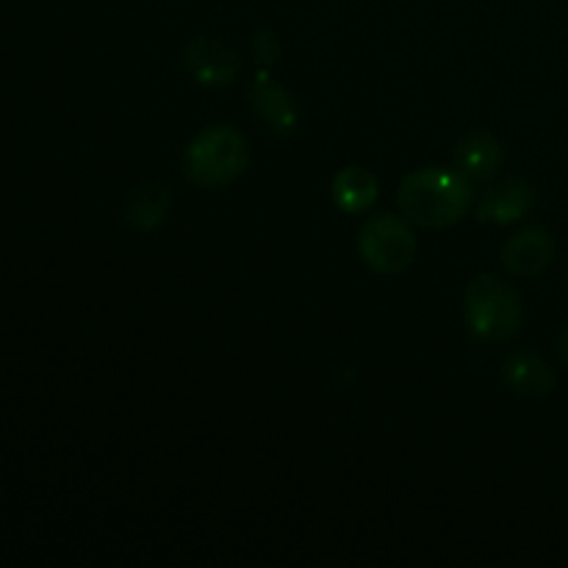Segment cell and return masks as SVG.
Listing matches in <instances>:
<instances>
[{
    "mask_svg": "<svg viewBox=\"0 0 568 568\" xmlns=\"http://www.w3.org/2000/svg\"><path fill=\"white\" fill-rule=\"evenodd\" d=\"M399 211L422 227H453L471 205V183L460 172L425 166L399 186Z\"/></svg>",
    "mask_w": 568,
    "mask_h": 568,
    "instance_id": "obj_1",
    "label": "cell"
},
{
    "mask_svg": "<svg viewBox=\"0 0 568 568\" xmlns=\"http://www.w3.org/2000/svg\"><path fill=\"white\" fill-rule=\"evenodd\" d=\"M247 164V136L231 125H211L186 148L183 175L197 189H222L236 181Z\"/></svg>",
    "mask_w": 568,
    "mask_h": 568,
    "instance_id": "obj_2",
    "label": "cell"
},
{
    "mask_svg": "<svg viewBox=\"0 0 568 568\" xmlns=\"http://www.w3.org/2000/svg\"><path fill=\"white\" fill-rule=\"evenodd\" d=\"M466 325L483 342H508L521 331V297L514 286L494 275H477L464 292Z\"/></svg>",
    "mask_w": 568,
    "mask_h": 568,
    "instance_id": "obj_3",
    "label": "cell"
},
{
    "mask_svg": "<svg viewBox=\"0 0 568 568\" xmlns=\"http://www.w3.org/2000/svg\"><path fill=\"white\" fill-rule=\"evenodd\" d=\"M358 247L372 270L381 272V275H399V272H405L414 264L419 242H416L408 222H403L394 214H381L372 216L361 227Z\"/></svg>",
    "mask_w": 568,
    "mask_h": 568,
    "instance_id": "obj_4",
    "label": "cell"
},
{
    "mask_svg": "<svg viewBox=\"0 0 568 568\" xmlns=\"http://www.w3.org/2000/svg\"><path fill=\"white\" fill-rule=\"evenodd\" d=\"M183 67L189 75L200 83V87H231L242 70V59H239L236 48L220 37H194L192 42L183 48Z\"/></svg>",
    "mask_w": 568,
    "mask_h": 568,
    "instance_id": "obj_5",
    "label": "cell"
},
{
    "mask_svg": "<svg viewBox=\"0 0 568 568\" xmlns=\"http://www.w3.org/2000/svg\"><path fill=\"white\" fill-rule=\"evenodd\" d=\"M250 109H253V114L270 131L281 133V136H288L300 125V105L294 100V94L286 87L272 81L266 72H258V78L253 81V89H250Z\"/></svg>",
    "mask_w": 568,
    "mask_h": 568,
    "instance_id": "obj_6",
    "label": "cell"
},
{
    "mask_svg": "<svg viewBox=\"0 0 568 568\" xmlns=\"http://www.w3.org/2000/svg\"><path fill=\"white\" fill-rule=\"evenodd\" d=\"M532 205H536V186L525 178H505L486 189L477 205V220L508 225V222L521 220Z\"/></svg>",
    "mask_w": 568,
    "mask_h": 568,
    "instance_id": "obj_7",
    "label": "cell"
},
{
    "mask_svg": "<svg viewBox=\"0 0 568 568\" xmlns=\"http://www.w3.org/2000/svg\"><path fill=\"white\" fill-rule=\"evenodd\" d=\"M555 242L544 227H525L503 247V266L514 277H538L552 264Z\"/></svg>",
    "mask_w": 568,
    "mask_h": 568,
    "instance_id": "obj_8",
    "label": "cell"
},
{
    "mask_svg": "<svg viewBox=\"0 0 568 568\" xmlns=\"http://www.w3.org/2000/svg\"><path fill=\"white\" fill-rule=\"evenodd\" d=\"M455 172L466 178L469 183H486L499 172L505 161L503 142L494 133L471 131L455 148Z\"/></svg>",
    "mask_w": 568,
    "mask_h": 568,
    "instance_id": "obj_9",
    "label": "cell"
},
{
    "mask_svg": "<svg viewBox=\"0 0 568 568\" xmlns=\"http://www.w3.org/2000/svg\"><path fill=\"white\" fill-rule=\"evenodd\" d=\"M503 381L510 392L521 394V397H549L558 386L552 366L538 353H527V349L505 361Z\"/></svg>",
    "mask_w": 568,
    "mask_h": 568,
    "instance_id": "obj_10",
    "label": "cell"
},
{
    "mask_svg": "<svg viewBox=\"0 0 568 568\" xmlns=\"http://www.w3.org/2000/svg\"><path fill=\"white\" fill-rule=\"evenodd\" d=\"M172 205V189L166 183H142L125 203V222L136 233H153L164 225Z\"/></svg>",
    "mask_w": 568,
    "mask_h": 568,
    "instance_id": "obj_11",
    "label": "cell"
},
{
    "mask_svg": "<svg viewBox=\"0 0 568 568\" xmlns=\"http://www.w3.org/2000/svg\"><path fill=\"white\" fill-rule=\"evenodd\" d=\"M377 178L372 175L366 166H344L336 178H333V203L347 214H361V211L372 209L377 200Z\"/></svg>",
    "mask_w": 568,
    "mask_h": 568,
    "instance_id": "obj_12",
    "label": "cell"
},
{
    "mask_svg": "<svg viewBox=\"0 0 568 568\" xmlns=\"http://www.w3.org/2000/svg\"><path fill=\"white\" fill-rule=\"evenodd\" d=\"M250 48H253V59L258 61V64L272 67L277 59H281L283 44H281V39H277L275 31H270V28H264V31L255 33L253 44H250Z\"/></svg>",
    "mask_w": 568,
    "mask_h": 568,
    "instance_id": "obj_13",
    "label": "cell"
},
{
    "mask_svg": "<svg viewBox=\"0 0 568 568\" xmlns=\"http://www.w3.org/2000/svg\"><path fill=\"white\" fill-rule=\"evenodd\" d=\"M558 355H560V361H564V366L568 369V327H566L564 336H560V342H558Z\"/></svg>",
    "mask_w": 568,
    "mask_h": 568,
    "instance_id": "obj_14",
    "label": "cell"
},
{
    "mask_svg": "<svg viewBox=\"0 0 568 568\" xmlns=\"http://www.w3.org/2000/svg\"><path fill=\"white\" fill-rule=\"evenodd\" d=\"M566 281H568V270H566Z\"/></svg>",
    "mask_w": 568,
    "mask_h": 568,
    "instance_id": "obj_15",
    "label": "cell"
}]
</instances>
